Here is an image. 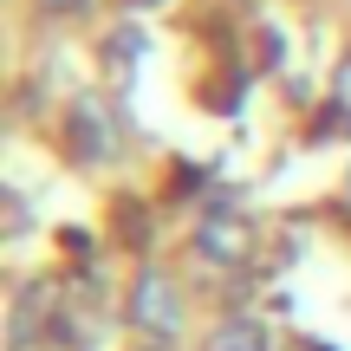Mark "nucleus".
<instances>
[{"label":"nucleus","instance_id":"f03ea898","mask_svg":"<svg viewBox=\"0 0 351 351\" xmlns=\"http://www.w3.org/2000/svg\"><path fill=\"white\" fill-rule=\"evenodd\" d=\"M195 247H202V261H215V267H241V261H247V247H254V234H247L241 215L215 208L208 221L195 228Z\"/></svg>","mask_w":351,"mask_h":351},{"label":"nucleus","instance_id":"20e7f679","mask_svg":"<svg viewBox=\"0 0 351 351\" xmlns=\"http://www.w3.org/2000/svg\"><path fill=\"white\" fill-rule=\"evenodd\" d=\"M208 351H267V332L254 326V319H228V326L208 339Z\"/></svg>","mask_w":351,"mask_h":351},{"label":"nucleus","instance_id":"f257e3e1","mask_svg":"<svg viewBox=\"0 0 351 351\" xmlns=\"http://www.w3.org/2000/svg\"><path fill=\"white\" fill-rule=\"evenodd\" d=\"M130 319H137L143 332H156V339H176V332H182V300H176V287L163 274H143L137 287H130Z\"/></svg>","mask_w":351,"mask_h":351},{"label":"nucleus","instance_id":"7ed1b4c3","mask_svg":"<svg viewBox=\"0 0 351 351\" xmlns=\"http://www.w3.org/2000/svg\"><path fill=\"white\" fill-rule=\"evenodd\" d=\"M72 143H78V156H85V163H104V156H117L111 117L98 111V98H85V104L72 111Z\"/></svg>","mask_w":351,"mask_h":351},{"label":"nucleus","instance_id":"39448f33","mask_svg":"<svg viewBox=\"0 0 351 351\" xmlns=\"http://www.w3.org/2000/svg\"><path fill=\"white\" fill-rule=\"evenodd\" d=\"M332 98H339V111H351V59L339 65V78H332Z\"/></svg>","mask_w":351,"mask_h":351},{"label":"nucleus","instance_id":"423d86ee","mask_svg":"<svg viewBox=\"0 0 351 351\" xmlns=\"http://www.w3.org/2000/svg\"><path fill=\"white\" fill-rule=\"evenodd\" d=\"M39 7H52V13H78L85 0H39Z\"/></svg>","mask_w":351,"mask_h":351}]
</instances>
